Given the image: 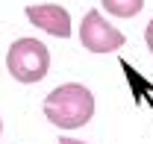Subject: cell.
I'll return each mask as SVG.
<instances>
[{
    "mask_svg": "<svg viewBox=\"0 0 153 144\" xmlns=\"http://www.w3.org/2000/svg\"><path fill=\"white\" fill-rule=\"evenodd\" d=\"M0 135H3V121H0Z\"/></svg>",
    "mask_w": 153,
    "mask_h": 144,
    "instance_id": "8",
    "label": "cell"
},
{
    "mask_svg": "<svg viewBox=\"0 0 153 144\" xmlns=\"http://www.w3.org/2000/svg\"><path fill=\"white\" fill-rule=\"evenodd\" d=\"M79 41L91 53H112L118 47H124L127 38H124L121 30H115L97 9H91V12H85V18L79 24Z\"/></svg>",
    "mask_w": 153,
    "mask_h": 144,
    "instance_id": "3",
    "label": "cell"
},
{
    "mask_svg": "<svg viewBox=\"0 0 153 144\" xmlns=\"http://www.w3.org/2000/svg\"><path fill=\"white\" fill-rule=\"evenodd\" d=\"M144 41H147V47H150V53H153V21L147 24V30H144Z\"/></svg>",
    "mask_w": 153,
    "mask_h": 144,
    "instance_id": "6",
    "label": "cell"
},
{
    "mask_svg": "<svg viewBox=\"0 0 153 144\" xmlns=\"http://www.w3.org/2000/svg\"><path fill=\"white\" fill-rule=\"evenodd\" d=\"M6 68L18 82H41L50 71V50L38 38H18L6 53Z\"/></svg>",
    "mask_w": 153,
    "mask_h": 144,
    "instance_id": "2",
    "label": "cell"
},
{
    "mask_svg": "<svg viewBox=\"0 0 153 144\" xmlns=\"http://www.w3.org/2000/svg\"><path fill=\"white\" fill-rule=\"evenodd\" d=\"M59 144H85V141H76V138H59Z\"/></svg>",
    "mask_w": 153,
    "mask_h": 144,
    "instance_id": "7",
    "label": "cell"
},
{
    "mask_svg": "<svg viewBox=\"0 0 153 144\" xmlns=\"http://www.w3.org/2000/svg\"><path fill=\"white\" fill-rule=\"evenodd\" d=\"M94 115V97L79 82H65L44 97V118L59 129L85 126Z\"/></svg>",
    "mask_w": 153,
    "mask_h": 144,
    "instance_id": "1",
    "label": "cell"
},
{
    "mask_svg": "<svg viewBox=\"0 0 153 144\" xmlns=\"http://www.w3.org/2000/svg\"><path fill=\"white\" fill-rule=\"evenodd\" d=\"M27 18H30V24H36L38 30H44L47 36H56V38L71 36V15L62 6H53V3L27 6Z\"/></svg>",
    "mask_w": 153,
    "mask_h": 144,
    "instance_id": "4",
    "label": "cell"
},
{
    "mask_svg": "<svg viewBox=\"0 0 153 144\" xmlns=\"http://www.w3.org/2000/svg\"><path fill=\"white\" fill-rule=\"evenodd\" d=\"M103 3V9L106 12H112L118 18H133L141 12V6H144V0H100Z\"/></svg>",
    "mask_w": 153,
    "mask_h": 144,
    "instance_id": "5",
    "label": "cell"
}]
</instances>
